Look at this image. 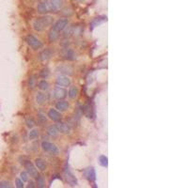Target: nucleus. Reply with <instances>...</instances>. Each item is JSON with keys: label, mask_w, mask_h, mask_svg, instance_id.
Masks as SVG:
<instances>
[{"label": "nucleus", "mask_w": 188, "mask_h": 188, "mask_svg": "<svg viewBox=\"0 0 188 188\" xmlns=\"http://www.w3.org/2000/svg\"><path fill=\"white\" fill-rule=\"evenodd\" d=\"M48 75H49V70L47 68L42 70V71L40 72V76L42 78H46V77H48Z\"/></svg>", "instance_id": "32"}, {"label": "nucleus", "mask_w": 188, "mask_h": 188, "mask_svg": "<svg viewBox=\"0 0 188 188\" xmlns=\"http://www.w3.org/2000/svg\"><path fill=\"white\" fill-rule=\"evenodd\" d=\"M47 101V95L43 92H38L36 95V102L38 104H44Z\"/></svg>", "instance_id": "16"}, {"label": "nucleus", "mask_w": 188, "mask_h": 188, "mask_svg": "<svg viewBox=\"0 0 188 188\" xmlns=\"http://www.w3.org/2000/svg\"><path fill=\"white\" fill-rule=\"evenodd\" d=\"M39 88H40L41 89H43V90H46V89H48V88H49V84H48L47 81L42 80V81L39 82Z\"/></svg>", "instance_id": "28"}, {"label": "nucleus", "mask_w": 188, "mask_h": 188, "mask_svg": "<svg viewBox=\"0 0 188 188\" xmlns=\"http://www.w3.org/2000/svg\"><path fill=\"white\" fill-rule=\"evenodd\" d=\"M52 56H53V51H52V49H50V48H47V49H44V51H42L41 53H40V60H42V61H46V60H48V59H50L51 57H52Z\"/></svg>", "instance_id": "10"}, {"label": "nucleus", "mask_w": 188, "mask_h": 188, "mask_svg": "<svg viewBox=\"0 0 188 188\" xmlns=\"http://www.w3.org/2000/svg\"><path fill=\"white\" fill-rule=\"evenodd\" d=\"M65 176H66V179H67L68 182L70 183V185H71V186L77 185V180L73 176V174L69 170V167H65Z\"/></svg>", "instance_id": "6"}, {"label": "nucleus", "mask_w": 188, "mask_h": 188, "mask_svg": "<svg viewBox=\"0 0 188 188\" xmlns=\"http://www.w3.org/2000/svg\"><path fill=\"white\" fill-rule=\"evenodd\" d=\"M42 148H43V149L44 150V152H46V153H48V154H50L52 155H57L58 153H59L57 147L55 144L50 143L48 141H44L42 143Z\"/></svg>", "instance_id": "3"}, {"label": "nucleus", "mask_w": 188, "mask_h": 188, "mask_svg": "<svg viewBox=\"0 0 188 188\" xmlns=\"http://www.w3.org/2000/svg\"><path fill=\"white\" fill-rule=\"evenodd\" d=\"M36 179H37V184H38V187H40V188H44V187H45V181H44V177H42V176H38Z\"/></svg>", "instance_id": "26"}, {"label": "nucleus", "mask_w": 188, "mask_h": 188, "mask_svg": "<svg viewBox=\"0 0 188 188\" xmlns=\"http://www.w3.org/2000/svg\"><path fill=\"white\" fill-rule=\"evenodd\" d=\"M83 111H84V114H85L88 118H91V117H92V113H91L92 109H91V107H90L89 104L84 105V106H83Z\"/></svg>", "instance_id": "24"}, {"label": "nucleus", "mask_w": 188, "mask_h": 188, "mask_svg": "<svg viewBox=\"0 0 188 188\" xmlns=\"http://www.w3.org/2000/svg\"><path fill=\"white\" fill-rule=\"evenodd\" d=\"M48 117H49L52 121L57 122H58L61 120V114H60V113H59L57 110L53 109V108H51V109L48 111Z\"/></svg>", "instance_id": "9"}, {"label": "nucleus", "mask_w": 188, "mask_h": 188, "mask_svg": "<svg viewBox=\"0 0 188 188\" xmlns=\"http://www.w3.org/2000/svg\"><path fill=\"white\" fill-rule=\"evenodd\" d=\"M77 1H82V0H77Z\"/></svg>", "instance_id": "37"}, {"label": "nucleus", "mask_w": 188, "mask_h": 188, "mask_svg": "<svg viewBox=\"0 0 188 188\" xmlns=\"http://www.w3.org/2000/svg\"><path fill=\"white\" fill-rule=\"evenodd\" d=\"M37 10L40 13H47L50 11V8H49V5H48V2H43L41 4L38 5L37 7Z\"/></svg>", "instance_id": "14"}, {"label": "nucleus", "mask_w": 188, "mask_h": 188, "mask_svg": "<svg viewBox=\"0 0 188 188\" xmlns=\"http://www.w3.org/2000/svg\"><path fill=\"white\" fill-rule=\"evenodd\" d=\"M38 123L39 125H44L46 123V117L42 113L38 114Z\"/></svg>", "instance_id": "25"}, {"label": "nucleus", "mask_w": 188, "mask_h": 188, "mask_svg": "<svg viewBox=\"0 0 188 188\" xmlns=\"http://www.w3.org/2000/svg\"><path fill=\"white\" fill-rule=\"evenodd\" d=\"M48 134H49L51 136L56 137V136L58 135V130H57V126H56V125H51V126H49V127H48Z\"/></svg>", "instance_id": "22"}, {"label": "nucleus", "mask_w": 188, "mask_h": 188, "mask_svg": "<svg viewBox=\"0 0 188 188\" xmlns=\"http://www.w3.org/2000/svg\"><path fill=\"white\" fill-rule=\"evenodd\" d=\"M52 23H53V18L51 16H44V17H41V18H38L37 20H35L33 26L36 31H43L46 27L51 25Z\"/></svg>", "instance_id": "1"}, {"label": "nucleus", "mask_w": 188, "mask_h": 188, "mask_svg": "<svg viewBox=\"0 0 188 188\" xmlns=\"http://www.w3.org/2000/svg\"><path fill=\"white\" fill-rule=\"evenodd\" d=\"M85 178L89 181H94L96 180V172L93 167H88L83 172Z\"/></svg>", "instance_id": "5"}, {"label": "nucleus", "mask_w": 188, "mask_h": 188, "mask_svg": "<svg viewBox=\"0 0 188 188\" xmlns=\"http://www.w3.org/2000/svg\"><path fill=\"white\" fill-rule=\"evenodd\" d=\"M20 176H21V180L23 181H26L28 180V174L26 172H22Z\"/></svg>", "instance_id": "35"}, {"label": "nucleus", "mask_w": 188, "mask_h": 188, "mask_svg": "<svg viewBox=\"0 0 188 188\" xmlns=\"http://www.w3.org/2000/svg\"><path fill=\"white\" fill-rule=\"evenodd\" d=\"M25 42H26V44H27L31 48H33V49H35V50H37V49H41V48L44 46L43 43H42L41 41L38 40L37 38H35L34 36H32V35H28V36H26V38H25Z\"/></svg>", "instance_id": "2"}, {"label": "nucleus", "mask_w": 188, "mask_h": 188, "mask_svg": "<svg viewBox=\"0 0 188 188\" xmlns=\"http://www.w3.org/2000/svg\"><path fill=\"white\" fill-rule=\"evenodd\" d=\"M28 187H31V188L35 187V185H34V182H33V181H30V182H29V184H28Z\"/></svg>", "instance_id": "36"}, {"label": "nucleus", "mask_w": 188, "mask_h": 188, "mask_svg": "<svg viewBox=\"0 0 188 188\" xmlns=\"http://www.w3.org/2000/svg\"><path fill=\"white\" fill-rule=\"evenodd\" d=\"M25 124H26V126L28 128H33L36 125V122H35V121L32 118H27L25 120Z\"/></svg>", "instance_id": "30"}, {"label": "nucleus", "mask_w": 188, "mask_h": 188, "mask_svg": "<svg viewBox=\"0 0 188 188\" xmlns=\"http://www.w3.org/2000/svg\"><path fill=\"white\" fill-rule=\"evenodd\" d=\"M58 32L57 31H56L55 29H51L50 30V32H49V41L50 42H55V41H57V38H58Z\"/></svg>", "instance_id": "21"}, {"label": "nucleus", "mask_w": 188, "mask_h": 188, "mask_svg": "<svg viewBox=\"0 0 188 188\" xmlns=\"http://www.w3.org/2000/svg\"><path fill=\"white\" fill-rule=\"evenodd\" d=\"M68 25V20L67 19H59L55 25H54V27L53 29H55L56 31L59 32V31H62L63 29H65V27Z\"/></svg>", "instance_id": "8"}, {"label": "nucleus", "mask_w": 188, "mask_h": 188, "mask_svg": "<svg viewBox=\"0 0 188 188\" xmlns=\"http://www.w3.org/2000/svg\"><path fill=\"white\" fill-rule=\"evenodd\" d=\"M15 183H16V186H17L18 188H23V187H24V181H23L21 179H16Z\"/></svg>", "instance_id": "34"}, {"label": "nucleus", "mask_w": 188, "mask_h": 188, "mask_svg": "<svg viewBox=\"0 0 188 188\" xmlns=\"http://www.w3.org/2000/svg\"><path fill=\"white\" fill-rule=\"evenodd\" d=\"M28 85H29V88H30V89H34V88H35V85H36V79H35V76H34V75H31V76L29 77Z\"/></svg>", "instance_id": "31"}, {"label": "nucleus", "mask_w": 188, "mask_h": 188, "mask_svg": "<svg viewBox=\"0 0 188 188\" xmlns=\"http://www.w3.org/2000/svg\"><path fill=\"white\" fill-rule=\"evenodd\" d=\"M68 107H69V103L66 101H59L56 104V108L60 110V111H65L68 109Z\"/></svg>", "instance_id": "19"}, {"label": "nucleus", "mask_w": 188, "mask_h": 188, "mask_svg": "<svg viewBox=\"0 0 188 188\" xmlns=\"http://www.w3.org/2000/svg\"><path fill=\"white\" fill-rule=\"evenodd\" d=\"M56 84L58 87H69L71 85V80L66 76H58L56 80Z\"/></svg>", "instance_id": "11"}, {"label": "nucleus", "mask_w": 188, "mask_h": 188, "mask_svg": "<svg viewBox=\"0 0 188 188\" xmlns=\"http://www.w3.org/2000/svg\"><path fill=\"white\" fill-rule=\"evenodd\" d=\"M38 136H39V132H38V130H32L30 131L29 133V139L30 140H35L38 138Z\"/></svg>", "instance_id": "29"}, {"label": "nucleus", "mask_w": 188, "mask_h": 188, "mask_svg": "<svg viewBox=\"0 0 188 188\" xmlns=\"http://www.w3.org/2000/svg\"><path fill=\"white\" fill-rule=\"evenodd\" d=\"M99 162H100V165H101L102 167H106L107 165H108V159H107V157L104 156V155H101V156L99 157Z\"/></svg>", "instance_id": "27"}, {"label": "nucleus", "mask_w": 188, "mask_h": 188, "mask_svg": "<svg viewBox=\"0 0 188 188\" xmlns=\"http://www.w3.org/2000/svg\"><path fill=\"white\" fill-rule=\"evenodd\" d=\"M54 94H55V97H56L57 99L61 100V99H64V98L67 96L68 92H67V90H66L65 89H62V88H60V87H57V88L55 89Z\"/></svg>", "instance_id": "12"}, {"label": "nucleus", "mask_w": 188, "mask_h": 188, "mask_svg": "<svg viewBox=\"0 0 188 188\" xmlns=\"http://www.w3.org/2000/svg\"><path fill=\"white\" fill-rule=\"evenodd\" d=\"M11 184L9 181H0V188H11Z\"/></svg>", "instance_id": "33"}, {"label": "nucleus", "mask_w": 188, "mask_h": 188, "mask_svg": "<svg viewBox=\"0 0 188 188\" xmlns=\"http://www.w3.org/2000/svg\"><path fill=\"white\" fill-rule=\"evenodd\" d=\"M62 0H50L48 2L49 8H50V11H58L61 6H62Z\"/></svg>", "instance_id": "7"}, {"label": "nucleus", "mask_w": 188, "mask_h": 188, "mask_svg": "<svg viewBox=\"0 0 188 188\" xmlns=\"http://www.w3.org/2000/svg\"><path fill=\"white\" fill-rule=\"evenodd\" d=\"M107 19H106V17L105 16H100V17H97V18H95L94 20H93V22L91 23V25H90V29L92 30L94 27H96L97 25H101L102 23H103V22H105Z\"/></svg>", "instance_id": "18"}, {"label": "nucleus", "mask_w": 188, "mask_h": 188, "mask_svg": "<svg viewBox=\"0 0 188 188\" xmlns=\"http://www.w3.org/2000/svg\"><path fill=\"white\" fill-rule=\"evenodd\" d=\"M56 126H57L58 132H60L62 134H70V132H71V127L64 122H58Z\"/></svg>", "instance_id": "13"}, {"label": "nucleus", "mask_w": 188, "mask_h": 188, "mask_svg": "<svg viewBox=\"0 0 188 188\" xmlns=\"http://www.w3.org/2000/svg\"><path fill=\"white\" fill-rule=\"evenodd\" d=\"M35 165H36V167H37L38 169H40V170H42V171H44V170L46 169V163H45V161H44V159H42V158L36 159V160H35Z\"/></svg>", "instance_id": "17"}, {"label": "nucleus", "mask_w": 188, "mask_h": 188, "mask_svg": "<svg viewBox=\"0 0 188 188\" xmlns=\"http://www.w3.org/2000/svg\"><path fill=\"white\" fill-rule=\"evenodd\" d=\"M24 167H25L26 171H27V174H29L31 177L33 178H37L39 176V172L36 169V167H34V165L30 162V161H25V162H21Z\"/></svg>", "instance_id": "4"}, {"label": "nucleus", "mask_w": 188, "mask_h": 188, "mask_svg": "<svg viewBox=\"0 0 188 188\" xmlns=\"http://www.w3.org/2000/svg\"><path fill=\"white\" fill-rule=\"evenodd\" d=\"M64 57L68 60H74L75 58H76V57H75V54L72 50L71 49H68L65 51L64 53Z\"/></svg>", "instance_id": "20"}, {"label": "nucleus", "mask_w": 188, "mask_h": 188, "mask_svg": "<svg viewBox=\"0 0 188 188\" xmlns=\"http://www.w3.org/2000/svg\"><path fill=\"white\" fill-rule=\"evenodd\" d=\"M57 71H58L60 73L67 74V75H71V74H72L73 69H72V67H71V66L65 65V66H60V67H58V68H57Z\"/></svg>", "instance_id": "15"}, {"label": "nucleus", "mask_w": 188, "mask_h": 188, "mask_svg": "<svg viewBox=\"0 0 188 188\" xmlns=\"http://www.w3.org/2000/svg\"><path fill=\"white\" fill-rule=\"evenodd\" d=\"M77 94H78V89H77V88H75V87H71V88L70 89L69 92H68L69 97L71 98V99L76 98Z\"/></svg>", "instance_id": "23"}]
</instances>
